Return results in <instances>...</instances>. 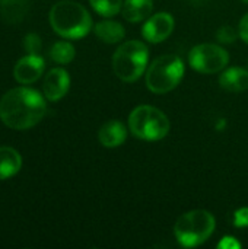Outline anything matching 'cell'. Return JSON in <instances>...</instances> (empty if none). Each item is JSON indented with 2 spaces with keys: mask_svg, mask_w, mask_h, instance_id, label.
<instances>
[{
  "mask_svg": "<svg viewBox=\"0 0 248 249\" xmlns=\"http://www.w3.org/2000/svg\"><path fill=\"white\" fill-rule=\"evenodd\" d=\"M47 112L42 95L31 88H15L0 99V120L13 130H28L37 125Z\"/></svg>",
  "mask_w": 248,
  "mask_h": 249,
  "instance_id": "1",
  "label": "cell"
},
{
  "mask_svg": "<svg viewBox=\"0 0 248 249\" xmlns=\"http://www.w3.org/2000/svg\"><path fill=\"white\" fill-rule=\"evenodd\" d=\"M153 1L152 0H124L121 12L126 20L137 23L148 19L152 13Z\"/></svg>",
  "mask_w": 248,
  "mask_h": 249,
  "instance_id": "14",
  "label": "cell"
},
{
  "mask_svg": "<svg viewBox=\"0 0 248 249\" xmlns=\"http://www.w3.org/2000/svg\"><path fill=\"white\" fill-rule=\"evenodd\" d=\"M69 88H70V76L61 67L51 69L44 77V83H42L44 96L51 102L60 101L69 92Z\"/></svg>",
  "mask_w": 248,
  "mask_h": 249,
  "instance_id": "10",
  "label": "cell"
},
{
  "mask_svg": "<svg viewBox=\"0 0 248 249\" xmlns=\"http://www.w3.org/2000/svg\"><path fill=\"white\" fill-rule=\"evenodd\" d=\"M234 223L237 228H248V207H243L235 212Z\"/></svg>",
  "mask_w": 248,
  "mask_h": 249,
  "instance_id": "21",
  "label": "cell"
},
{
  "mask_svg": "<svg viewBox=\"0 0 248 249\" xmlns=\"http://www.w3.org/2000/svg\"><path fill=\"white\" fill-rule=\"evenodd\" d=\"M91 6L101 16H114L123 7V0H89Z\"/></svg>",
  "mask_w": 248,
  "mask_h": 249,
  "instance_id": "18",
  "label": "cell"
},
{
  "mask_svg": "<svg viewBox=\"0 0 248 249\" xmlns=\"http://www.w3.org/2000/svg\"><path fill=\"white\" fill-rule=\"evenodd\" d=\"M98 139L104 147H118L127 139V128L118 120L107 121L98 133Z\"/></svg>",
  "mask_w": 248,
  "mask_h": 249,
  "instance_id": "11",
  "label": "cell"
},
{
  "mask_svg": "<svg viewBox=\"0 0 248 249\" xmlns=\"http://www.w3.org/2000/svg\"><path fill=\"white\" fill-rule=\"evenodd\" d=\"M149 60V50L142 41L123 42L113 55V67L118 79L132 83L145 71Z\"/></svg>",
  "mask_w": 248,
  "mask_h": 249,
  "instance_id": "4",
  "label": "cell"
},
{
  "mask_svg": "<svg viewBox=\"0 0 248 249\" xmlns=\"http://www.w3.org/2000/svg\"><path fill=\"white\" fill-rule=\"evenodd\" d=\"M28 0H0V16L6 23H20L28 13Z\"/></svg>",
  "mask_w": 248,
  "mask_h": 249,
  "instance_id": "15",
  "label": "cell"
},
{
  "mask_svg": "<svg viewBox=\"0 0 248 249\" xmlns=\"http://www.w3.org/2000/svg\"><path fill=\"white\" fill-rule=\"evenodd\" d=\"M23 48L28 54H39L41 51V38L39 35L31 32L26 34L23 38Z\"/></svg>",
  "mask_w": 248,
  "mask_h": 249,
  "instance_id": "19",
  "label": "cell"
},
{
  "mask_svg": "<svg viewBox=\"0 0 248 249\" xmlns=\"http://www.w3.org/2000/svg\"><path fill=\"white\" fill-rule=\"evenodd\" d=\"M75 47L67 41H58L56 42L50 50V57L53 61L58 64H69L75 58Z\"/></svg>",
  "mask_w": 248,
  "mask_h": 249,
  "instance_id": "17",
  "label": "cell"
},
{
  "mask_svg": "<svg viewBox=\"0 0 248 249\" xmlns=\"http://www.w3.org/2000/svg\"><path fill=\"white\" fill-rule=\"evenodd\" d=\"M228 61V53L216 44H199L193 47L189 54L190 66L203 74H212L224 70Z\"/></svg>",
  "mask_w": 248,
  "mask_h": 249,
  "instance_id": "7",
  "label": "cell"
},
{
  "mask_svg": "<svg viewBox=\"0 0 248 249\" xmlns=\"http://www.w3.org/2000/svg\"><path fill=\"white\" fill-rule=\"evenodd\" d=\"M94 31H95V35L102 42H107V44H117L126 35L124 26L121 23L115 22V20H102V22H98L95 25Z\"/></svg>",
  "mask_w": 248,
  "mask_h": 249,
  "instance_id": "16",
  "label": "cell"
},
{
  "mask_svg": "<svg viewBox=\"0 0 248 249\" xmlns=\"http://www.w3.org/2000/svg\"><path fill=\"white\" fill-rule=\"evenodd\" d=\"M44 69L45 63L39 54H28L16 63L13 69V76L16 82L22 85H31L42 76Z\"/></svg>",
  "mask_w": 248,
  "mask_h": 249,
  "instance_id": "9",
  "label": "cell"
},
{
  "mask_svg": "<svg viewBox=\"0 0 248 249\" xmlns=\"http://www.w3.org/2000/svg\"><path fill=\"white\" fill-rule=\"evenodd\" d=\"M241 247L232 236H227V238H224L221 242H219V245H218V248L221 249H238Z\"/></svg>",
  "mask_w": 248,
  "mask_h": 249,
  "instance_id": "22",
  "label": "cell"
},
{
  "mask_svg": "<svg viewBox=\"0 0 248 249\" xmlns=\"http://www.w3.org/2000/svg\"><path fill=\"white\" fill-rule=\"evenodd\" d=\"M50 25L60 36L79 39L86 36L92 29V18L80 3L61 0L50 10Z\"/></svg>",
  "mask_w": 248,
  "mask_h": 249,
  "instance_id": "2",
  "label": "cell"
},
{
  "mask_svg": "<svg viewBox=\"0 0 248 249\" xmlns=\"http://www.w3.org/2000/svg\"><path fill=\"white\" fill-rule=\"evenodd\" d=\"M215 217L206 210H191L178 217L174 235L181 247L194 248L205 244L215 232Z\"/></svg>",
  "mask_w": 248,
  "mask_h": 249,
  "instance_id": "3",
  "label": "cell"
},
{
  "mask_svg": "<svg viewBox=\"0 0 248 249\" xmlns=\"http://www.w3.org/2000/svg\"><path fill=\"white\" fill-rule=\"evenodd\" d=\"M175 20L171 13L168 12H159L151 16L143 28H142V35L146 41L152 44H159L165 41L174 31Z\"/></svg>",
  "mask_w": 248,
  "mask_h": 249,
  "instance_id": "8",
  "label": "cell"
},
{
  "mask_svg": "<svg viewBox=\"0 0 248 249\" xmlns=\"http://www.w3.org/2000/svg\"><path fill=\"white\" fill-rule=\"evenodd\" d=\"M184 76V63L175 54L155 58L146 73V86L153 93H167L178 86Z\"/></svg>",
  "mask_w": 248,
  "mask_h": 249,
  "instance_id": "5",
  "label": "cell"
},
{
  "mask_svg": "<svg viewBox=\"0 0 248 249\" xmlns=\"http://www.w3.org/2000/svg\"><path fill=\"white\" fill-rule=\"evenodd\" d=\"M22 168L20 153L9 146H0V181L15 177Z\"/></svg>",
  "mask_w": 248,
  "mask_h": 249,
  "instance_id": "12",
  "label": "cell"
},
{
  "mask_svg": "<svg viewBox=\"0 0 248 249\" xmlns=\"http://www.w3.org/2000/svg\"><path fill=\"white\" fill-rule=\"evenodd\" d=\"M219 85L229 92H243L248 89V70L243 67H231L219 76Z\"/></svg>",
  "mask_w": 248,
  "mask_h": 249,
  "instance_id": "13",
  "label": "cell"
},
{
  "mask_svg": "<svg viewBox=\"0 0 248 249\" xmlns=\"http://www.w3.org/2000/svg\"><path fill=\"white\" fill-rule=\"evenodd\" d=\"M238 34H240L241 39L248 44V13L244 16V18H243V19H241V22H240Z\"/></svg>",
  "mask_w": 248,
  "mask_h": 249,
  "instance_id": "23",
  "label": "cell"
},
{
  "mask_svg": "<svg viewBox=\"0 0 248 249\" xmlns=\"http://www.w3.org/2000/svg\"><path fill=\"white\" fill-rule=\"evenodd\" d=\"M129 127L137 139L156 142L168 134L170 120L161 109L152 105H139L129 115Z\"/></svg>",
  "mask_w": 248,
  "mask_h": 249,
  "instance_id": "6",
  "label": "cell"
},
{
  "mask_svg": "<svg viewBox=\"0 0 248 249\" xmlns=\"http://www.w3.org/2000/svg\"><path fill=\"white\" fill-rule=\"evenodd\" d=\"M216 38H218V41L222 42V44H232V42L237 39V32H235V29H234L232 26L225 25V26H222V28L218 29Z\"/></svg>",
  "mask_w": 248,
  "mask_h": 249,
  "instance_id": "20",
  "label": "cell"
},
{
  "mask_svg": "<svg viewBox=\"0 0 248 249\" xmlns=\"http://www.w3.org/2000/svg\"><path fill=\"white\" fill-rule=\"evenodd\" d=\"M243 1H246V3H248V0H243Z\"/></svg>",
  "mask_w": 248,
  "mask_h": 249,
  "instance_id": "24",
  "label": "cell"
}]
</instances>
